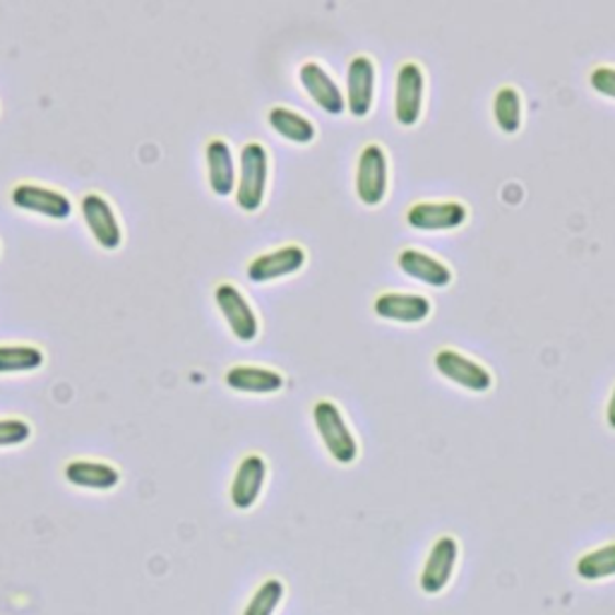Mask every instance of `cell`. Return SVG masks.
<instances>
[{
    "mask_svg": "<svg viewBox=\"0 0 615 615\" xmlns=\"http://www.w3.org/2000/svg\"><path fill=\"white\" fill-rule=\"evenodd\" d=\"M313 421L332 457H335L339 464L356 462V457H359V442H356L347 418H344L335 402L329 399L315 402Z\"/></svg>",
    "mask_w": 615,
    "mask_h": 615,
    "instance_id": "6da1fadb",
    "label": "cell"
},
{
    "mask_svg": "<svg viewBox=\"0 0 615 615\" xmlns=\"http://www.w3.org/2000/svg\"><path fill=\"white\" fill-rule=\"evenodd\" d=\"M269 156L263 142H245L241 150V178L236 183V202L245 212H255L265 200Z\"/></svg>",
    "mask_w": 615,
    "mask_h": 615,
    "instance_id": "7a4b0ae2",
    "label": "cell"
},
{
    "mask_svg": "<svg viewBox=\"0 0 615 615\" xmlns=\"http://www.w3.org/2000/svg\"><path fill=\"white\" fill-rule=\"evenodd\" d=\"M387 154L383 144H365L359 154V164H356V193H359L361 202H383L387 193Z\"/></svg>",
    "mask_w": 615,
    "mask_h": 615,
    "instance_id": "3957f363",
    "label": "cell"
},
{
    "mask_svg": "<svg viewBox=\"0 0 615 615\" xmlns=\"http://www.w3.org/2000/svg\"><path fill=\"white\" fill-rule=\"evenodd\" d=\"M423 92L426 76L423 68L416 60H407L397 70V90H395V116L402 126H416L423 111Z\"/></svg>",
    "mask_w": 615,
    "mask_h": 615,
    "instance_id": "277c9868",
    "label": "cell"
},
{
    "mask_svg": "<svg viewBox=\"0 0 615 615\" xmlns=\"http://www.w3.org/2000/svg\"><path fill=\"white\" fill-rule=\"evenodd\" d=\"M460 558V544L454 536H440L436 538L433 548L428 553V560L423 565V572L418 577L423 594L436 596L445 589L452 580L454 568H457Z\"/></svg>",
    "mask_w": 615,
    "mask_h": 615,
    "instance_id": "5b68a950",
    "label": "cell"
},
{
    "mask_svg": "<svg viewBox=\"0 0 615 615\" xmlns=\"http://www.w3.org/2000/svg\"><path fill=\"white\" fill-rule=\"evenodd\" d=\"M436 368L452 383L472 392H488L494 387V375H490L488 368L457 349H440L436 353Z\"/></svg>",
    "mask_w": 615,
    "mask_h": 615,
    "instance_id": "8992f818",
    "label": "cell"
},
{
    "mask_svg": "<svg viewBox=\"0 0 615 615\" xmlns=\"http://www.w3.org/2000/svg\"><path fill=\"white\" fill-rule=\"evenodd\" d=\"M469 209L457 200H438V202H414L407 209V221L418 231H450L462 227Z\"/></svg>",
    "mask_w": 615,
    "mask_h": 615,
    "instance_id": "52a82bcc",
    "label": "cell"
},
{
    "mask_svg": "<svg viewBox=\"0 0 615 615\" xmlns=\"http://www.w3.org/2000/svg\"><path fill=\"white\" fill-rule=\"evenodd\" d=\"M214 299L217 305L221 308V313L229 320V327L233 329V335L243 341H251L257 337V315L251 308L248 299L243 293L229 285V281H221V285L214 289Z\"/></svg>",
    "mask_w": 615,
    "mask_h": 615,
    "instance_id": "ba28073f",
    "label": "cell"
},
{
    "mask_svg": "<svg viewBox=\"0 0 615 615\" xmlns=\"http://www.w3.org/2000/svg\"><path fill=\"white\" fill-rule=\"evenodd\" d=\"M375 96V63L368 56H353L347 68V106L356 118L371 114Z\"/></svg>",
    "mask_w": 615,
    "mask_h": 615,
    "instance_id": "9c48e42d",
    "label": "cell"
},
{
    "mask_svg": "<svg viewBox=\"0 0 615 615\" xmlns=\"http://www.w3.org/2000/svg\"><path fill=\"white\" fill-rule=\"evenodd\" d=\"M80 209H82L84 221H88L90 231L94 233V239L100 241V245H104L106 251L118 248L123 231H120L114 207H111V202L104 198V195L88 193L80 202Z\"/></svg>",
    "mask_w": 615,
    "mask_h": 615,
    "instance_id": "30bf717a",
    "label": "cell"
},
{
    "mask_svg": "<svg viewBox=\"0 0 615 615\" xmlns=\"http://www.w3.org/2000/svg\"><path fill=\"white\" fill-rule=\"evenodd\" d=\"M12 202L22 209H30V212H39L51 219H66L72 212L68 195L54 188L36 186V183H20V186H15V190H12Z\"/></svg>",
    "mask_w": 615,
    "mask_h": 615,
    "instance_id": "8fae6325",
    "label": "cell"
},
{
    "mask_svg": "<svg viewBox=\"0 0 615 615\" xmlns=\"http://www.w3.org/2000/svg\"><path fill=\"white\" fill-rule=\"evenodd\" d=\"M265 476H267V462L260 457V454H248V457H243L231 481L233 506L239 510H251L255 506V500L263 494Z\"/></svg>",
    "mask_w": 615,
    "mask_h": 615,
    "instance_id": "7c38bea8",
    "label": "cell"
},
{
    "mask_svg": "<svg viewBox=\"0 0 615 615\" xmlns=\"http://www.w3.org/2000/svg\"><path fill=\"white\" fill-rule=\"evenodd\" d=\"M299 76H301V82L308 90V94H311L313 100L327 111V114H332V116L341 114L344 106H347V96L341 94L339 84L323 66L315 63V60H305L299 70Z\"/></svg>",
    "mask_w": 615,
    "mask_h": 615,
    "instance_id": "4fadbf2b",
    "label": "cell"
},
{
    "mask_svg": "<svg viewBox=\"0 0 615 615\" xmlns=\"http://www.w3.org/2000/svg\"><path fill=\"white\" fill-rule=\"evenodd\" d=\"M305 263V251L297 243L281 245L277 251H269L265 255H257L248 265V277L253 281H269L277 277L293 275Z\"/></svg>",
    "mask_w": 615,
    "mask_h": 615,
    "instance_id": "5bb4252c",
    "label": "cell"
},
{
    "mask_svg": "<svg viewBox=\"0 0 615 615\" xmlns=\"http://www.w3.org/2000/svg\"><path fill=\"white\" fill-rule=\"evenodd\" d=\"M375 313L387 320H399V323H421L433 311L430 299L423 293H399V291H385L380 293L373 303Z\"/></svg>",
    "mask_w": 615,
    "mask_h": 615,
    "instance_id": "9a60e30c",
    "label": "cell"
},
{
    "mask_svg": "<svg viewBox=\"0 0 615 615\" xmlns=\"http://www.w3.org/2000/svg\"><path fill=\"white\" fill-rule=\"evenodd\" d=\"M397 265L404 275H409L430 287L442 289L452 281V269L445 263L418 248H404L397 255Z\"/></svg>",
    "mask_w": 615,
    "mask_h": 615,
    "instance_id": "2e32d148",
    "label": "cell"
},
{
    "mask_svg": "<svg viewBox=\"0 0 615 615\" xmlns=\"http://www.w3.org/2000/svg\"><path fill=\"white\" fill-rule=\"evenodd\" d=\"M207 171L209 186L217 195H229L236 188V164H233V152L227 140L214 138L207 142Z\"/></svg>",
    "mask_w": 615,
    "mask_h": 615,
    "instance_id": "e0dca14e",
    "label": "cell"
},
{
    "mask_svg": "<svg viewBox=\"0 0 615 615\" xmlns=\"http://www.w3.org/2000/svg\"><path fill=\"white\" fill-rule=\"evenodd\" d=\"M227 385L241 392L267 395V392H277L285 387V378L272 371V368L241 363V365H231L227 371Z\"/></svg>",
    "mask_w": 615,
    "mask_h": 615,
    "instance_id": "ac0fdd59",
    "label": "cell"
},
{
    "mask_svg": "<svg viewBox=\"0 0 615 615\" xmlns=\"http://www.w3.org/2000/svg\"><path fill=\"white\" fill-rule=\"evenodd\" d=\"M66 478L72 486L92 488V490H108L118 486L120 474L116 466L96 460H72L66 466Z\"/></svg>",
    "mask_w": 615,
    "mask_h": 615,
    "instance_id": "d6986e66",
    "label": "cell"
},
{
    "mask_svg": "<svg viewBox=\"0 0 615 615\" xmlns=\"http://www.w3.org/2000/svg\"><path fill=\"white\" fill-rule=\"evenodd\" d=\"M269 123L272 128L285 135L287 140L305 144L315 138V126L305 116H301L299 111H293L289 106H272L269 108Z\"/></svg>",
    "mask_w": 615,
    "mask_h": 615,
    "instance_id": "ffe728a7",
    "label": "cell"
},
{
    "mask_svg": "<svg viewBox=\"0 0 615 615\" xmlns=\"http://www.w3.org/2000/svg\"><path fill=\"white\" fill-rule=\"evenodd\" d=\"M44 363V351L32 344H0V373L34 371Z\"/></svg>",
    "mask_w": 615,
    "mask_h": 615,
    "instance_id": "44dd1931",
    "label": "cell"
},
{
    "mask_svg": "<svg viewBox=\"0 0 615 615\" xmlns=\"http://www.w3.org/2000/svg\"><path fill=\"white\" fill-rule=\"evenodd\" d=\"M577 577H582L584 582L606 580L615 575V544H606L584 553V556L575 565Z\"/></svg>",
    "mask_w": 615,
    "mask_h": 615,
    "instance_id": "7402d4cb",
    "label": "cell"
},
{
    "mask_svg": "<svg viewBox=\"0 0 615 615\" xmlns=\"http://www.w3.org/2000/svg\"><path fill=\"white\" fill-rule=\"evenodd\" d=\"M494 118L506 132H517L522 126V94L510 84L494 94Z\"/></svg>",
    "mask_w": 615,
    "mask_h": 615,
    "instance_id": "603a6c76",
    "label": "cell"
},
{
    "mask_svg": "<svg viewBox=\"0 0 615 615\" xmlns=\"http://www.w3.org/2000/svg\"><path fill=\"white\" fill-rule=\"evenodd\" d=\"M285 599V582L281 580H267L257 592L253 594V599L245 606L243 615H275L277 606Z\"/></svg>",
    "mask_w": 615,
    "mask_h": 615,
    "instance_id": "cb8c5ba5",
    "label": "cell"
},
{
    "mask_svg": "<svg viewBox=\"0 0 615 615\" xmlns=\"http://www.w3.org/2000/svg\"><path fill=\"white\" fill-rule=\"evenodd\" d=\"M32 436V428L22 418H0V448L20 445Z\"/></svg>",
    "mask_w": 615,
    "mask_h": 615,
    "instance_id": "d4e9b609",
    "label": "cell"
},
{
    "mask_svg": "<svg viewBox=\"0 0 615 615\" xmlns=\"http://www.w3.org/2000/svg\"><path fill=\"white\" fill-rule=\"evenodd\" d=\"M589 84H592L599 94L608 96V100H615V68L596 66L592 72H589Z\"/></svg>",
    "mask_w": 615,
    "mask_h": 615,
    "instance_id": "484cf974",
    "label": "cell"
},
{
    "mask_svg": "<svg viewBox=\"0 0 615 615\" xmlns=\"http://www.w3.org/2000/svg\"><path fill=\"white\" fill-rule=\"evenodd\" d=\"M606 421L615 430V385L611 390V397H608V404H606Z\"/></svg>",
    "mask_w": 615,
    "mask_h": 615,
    "instance_id": "4316f807",
    "label": "cell"
}]
</instances>
